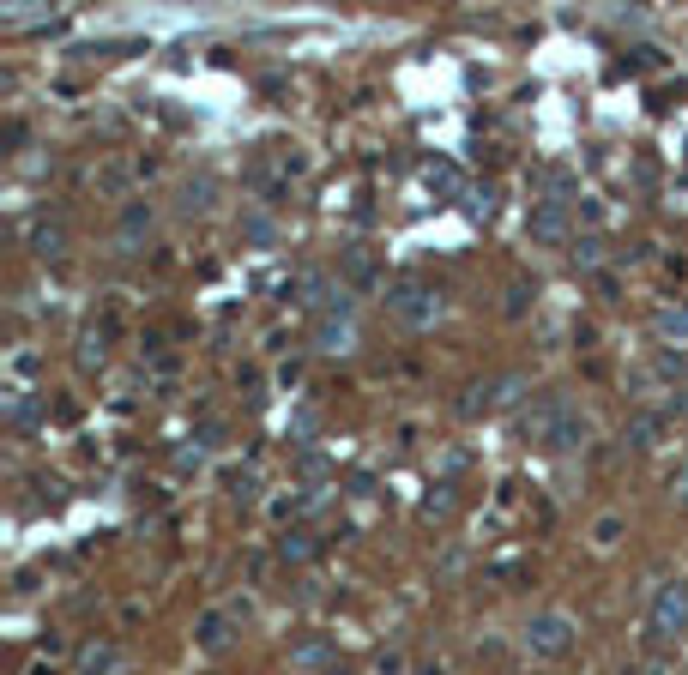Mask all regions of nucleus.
Returning <instances> with one entry per match:
<instances>
[{
	"mask_svg": "<svg viewBox=\"0 0 688 675\" xmlns=\"http://www.w3.org/2000/svg\"><path fill=\"white\" fill-rule=\"evenodd\" d=\"M357 302H350V290H339V296L321 308V326H314V350L321 356H344V350H357Z\"/></svg>",
	"mask_w": 688,
	"mask_h": 675,
	"instance_id": "1",
	"label": "nucleus"
},
{
	"mask_svg": "<svg viewBox=\"0 0 688 675\" xmlns=\"http://www.w3.org/2000/svg\"><path fill=\"white\" fill-rule=\"evenodd\" d=\"M386 314L423 332V326H435V314H441V296H435L423 278H399V284H386Z\"/></svg>",
	"mask_w": 688,
	"mask_h": 675,
	"instance_id": "2",
	"label": "nucleus"
},
{
	"mask_svg": "<svg viewBox=\"0 0 688 675\" xmlns=\"http://www.w3.org/2000/svg\"><path fill=\"white\" fill-rule=\"evenodd\" d=\"M688 627V585L683 579H670V585H658L647 603V634L652 639H676Z\"/></svg>",
	"mask_w": 688,
	"mask_h": 675,
	"instance_id": "3",
	"label": "nucleus"
},
{
	"mask_svg": "<svg viewBox=\"0 0 688 675\" xmlns=\"http://www.w3.org/2000/svg\"><path fill=\"white\" fill-rule=\"evenodd\" d=\"M526 652L531 657H567L574 652V616H562V609L531 616L526 621Z\"/></svg>",
	"mask_w": 688,
	"mask_h": 675,
	"instance_id": "4",
	"label": "nucleus"
},
{
	"mask_svg": "<svg viewBox=\"0 0 688 675\" xmlns=\"http://www.w3.org/2000/svg\"><path fill=\"white\" fill-rule=\"evenodd\" d=\"M567 410H574V398H567V392H544L526 417H520V428H526V440H544V446H549V435H556V422H562Z\"/></svg>",
	"mask_w": 688,
	"mask_h": 675,
	"instance_id": "5",
	"label": "nucleus"
},
{
	"mask_svg": "<svg viewBox=\"0 0 688 675\" xmlns=\"http://www.w3.org/2000/svg\"><path fill=\"white\" fill-rule=\"evenodd\" d=\"M531 241H544V248H556V241H567V199H538L526 218Z\"/></svg>",
	"mask_w": 688,
	"mask_h": 675,
	"instance_id": "6",
	"label": "nucleus"
},
{
	"mask_svg": "<svg viewBox=\"0 0 688 675\" xmlns=\"http://www.w3.org/2000/svg\"><path fill=\"white\" fill-rule=\"evenodd\" d=\"M145 236H151V205L133 199V205L122 212V223H115V254H140Z\"/></svg>",
	"mask_w": 688,
	"mask_h": 675,
	"instance_id": "7",
	"label": "nucleus"
},
{
	"mask_svg": "<svg viewBox=\"0 0 688 675\" xmlns=\"http://www.w3.org/2000/svg\"><path fill=\"white\" fill-rule=\"evenodd\" d=\"M592 440V417L586 410H567L562 422H556V435H549V453H580Z\"/></svg>",
	"mask_w": 688,
	"mask_h": 675,
	"instance_id": "8",
	"label": "nucleus"
},
{
	"mask_svg": "<svg viewBox=\"0 0 688 675\" xmlns=\"http://www.w3.org/2000/svg\"><path fill=\"white\" fill-rule=\"evenodd\" d=\"M658 435H665V410H640V417H628V422H622V440L634 446V453L658 446Z\"/></svg>",
	"mask_w": 688,
	"mask_h": 675,
	"instance_id": "9",
	"label": "nucleus"
},
{
	"mask_svg": "<svg viewBox=\"0 0 688 675\" xmlns=\"http://www.w3.org/2000/svg\"><path fill=\"white\" fill-rule=\"evenodd\" d=\"M127 657L115 652V645H91V652H79V675H115Z\"/></svg>",
	"mask_w": 688,
	"mask_h": 675,
	"instance_id": "10",
	"label": "nucleus"
},
{
	"mask_svg": "<svg viewBox=\"0 0 688 675\" xmlns=\"http://www.w3.org/2000/svg\"><path fill=\"white\" fill-rule=\"evenodd\" d=\"M6 417L19 422V428H31V422L42 417V404H37V392H31V386H13V392H6Z\"/></svg>",
	"mask_w": 688,
	"mask_h": 675,
	"instance_id": "11",
	"label": "nucleus"
},
{
	"mask_svg": "<svg viewBox=\"0 0 688 675\" xmlns=\"http://www.w3.org/2000/svg\"><path fill=\"white\" fill-rule=\"evenodd\" d=\"M200 645L205 652H223V645H230V616H223V609L200 616Z\"/></svg>",
	"mask_w": 688,
	"mask_h": 675,
	"instance_id": "12",
	"label": "nucleus"
},
{
	"mask_svg": "<svg viewBox=\"0 0 688 675\" xmlns=\"http://www.w3.org/2000/svg\"><path fill=\"white\" fill-rule=\"evenodd\" d=\"M212 194H218V181H212V176H194L182 187V212H212Z\"/></svg>",
	"mask_w": 688,
	"mask_h": 675,
	"instance_id": "13",
	"label": "nucleus"
},
{
	"mask_svg": "<svg viewBox=\"0 0 688 675\" xmlns=\"http://www.w3.org/2000/svg\"><path fill=\"white\" fill-rule=\"evenodd\" d=\"M495 404H502V398H495V380H484V386H471V392L459 398V417H484Z\"/></svg>",
	"mask_w": 688,
	"mask_h": 675,
	"instance_id": "14",
	"label": "nucleus"
},
{
	"mask_svg": "<svg viewBox=\"0 0 688 675\" xmlns=\"http://www.w3.org/2000/svg\"><path fill=\"white\" fill-rule=\"evenodd\" d=\"M658 338L665 344H688V308H665L658 314Z\"/></svg>",
	"mask_w": 688,
	"mask_h": 675,
	"instance_id": "15",
	"label": "nucleus"
},
{
	"mask_svg": "<svg viewBox=\"0 0 688 675\" xmlns=\"http://www.w3.org/2000/svg\"><path fill=\"white\" fill-rule=\"evenodd\" d=\"M574 266H580V272H598V266H604V236H580L574 241Z\"/></svg>",
	"mask_w": 688,
	"mask_h": 675,
	"instance_id": "16",
	"label": "nucleus"
},
{
	"mask_svg": "<svg viewBox=\"0 0 688 675\" xmlns=\"http://www.w3.org/2000/svg\"><path fill=\"white\" fill-rule=\"evenodd\" d=\"M242 230H248L254 241H260V248H272V241H278V223L266 218V212H248V218H242Z\"/></svg>",
	"mask_w": 688,
	"mask_h": 675,
	"instance_id": "17",
	"label": "nucleus"
},
{
	"mask_svg": "<svg viewBox=\"0 0 688 675\" xmlns=\"http://www.w3.org/2000/svg\"><path fill=\"white\" fill-rule=\"evenodd\" d=\"M278 549H284V561H308V555H314V543H308L303 531H290V536L278 543Z\"/></svg>",
	"mask_w": 688,
	"mask_h": 675,
	"instance_id": "18",
	"label": "nucleus"
},
{
	"mask_svg": "<svg viewBox=\"0 0 688 675\" xmlns=\"http://www.w3.org/2000/svg\"><path fill=\"white\" fill-rule=\"evenodd\" d=\"M616 536H622V518H616V513H610V518H598V531H592V543H598V549H610Z\"/></svg>",
	"mask_w": 688,
	"mask_h": 675,
	"instance_id": "19",
	"label": "nucleus"
},
{
	"mask_svg": "<svg viewBox=\"0 0 688 675\" xmlns=\"http://www.w3.org/2000/svg\"><path fill=\"white\" fill-rule=\"evenodd\" d=\"M520 392H526V374H502L495 380V398H502V404H513Z\"/></svg>",
	"mask_w": 688,
	"mask_h": 675,
	"instance_id": "20",
	"label": "nucleus"
},
{
	"mask_svg": "<svg viewBox=\"0 0 688 675\" xmlns=\"http://www.w3.org/2000/svg\"><path fill=\"white\" fill-rule=\"evenodd\" d=\"M326 657H332V645H326V639H308L303 652H296V663H308V670H314V663H326Z\"/></svg>",
	"mask_w": 688,
	"mask_h": 675,
	"instance_id": "21",
	"label": "nucleus"
},
{
	"mask_svg": "<svg viewBox=\"0 0 688 675\" xmlns=\"http://www.w3.org/2000/svg\"><path fill=\"white\" fill-rule=\"evenodd\" d=\"M665 417H688V386H670L665 392Z\"/></svg>",
	"mask_w": 688,
	"mask_h": 675,
	"instance_id": "22",
	"label": "nucleus"
},
{
	"mask_svg": "<svg viewBox=\"0 0 688 675\" xmlns=\"http://www.w3.org/2000/svg\"><path fill=\"white\" fill-rule=\"evenodd\" d=\"M526 302H531V284H513V290H507V314L520 320V314H526Z\"/></svg>",
	"mask_w": 688,
	"mask_h": 675,
	"instance_id": "23",
	"label": "nucleus"
},
{
	"mask_svg": "<svg viewBox=\"0 0 688 675\" xmlns=\"http://www.w3.org/2000/svg\"><path fill=\"white\" fill-rule=\"evenodd\" d=\"M429 187H441V194H453V187H459V169H447V163H441V169H429Z\"/></svg>",
	"mask_w": 688,
	"mask_h": 675,
	"instance_id": "24",
	"label": "nucleus"
},
{
	"mask_svg": "<svg viewBox=\"0 0 688 675\" xmlns=\"http://www.w3.org/2000/svg\"><path fill=\"white\" fill-rule=\"evenodd\" d=\"M290 435H296V440H314V410H296V417H290Z\"/></svg>",
	"mask_w": 688,
	"mask_h": 675,
	"instance_id": "25",
	"label": "nucleus"
},
{
	"mask_svg": "<svg viewBox=\"0 0 688 675\" xmlns=\"http://www.w3.org/2000/svg\"><path fill=\"white\" fill-rule=\"evenodd\" d=\"M176 464H182V471H200V464H205V446H182V453H176Z\"/></svg>",
	"mask_w": 688,
	"mask_h": 675,
	"instance_id": "26",
	"label": "nucleus"
},
{
	"mask_svg": "<svg viewBox=\"0 0 688 675\" xmlns=\"http://www.w3.org/2000/svg\"><path fill=\"white\" fill-rule=\"evenodd\" d=\"M230 495H236V500H254V495H260V482H254V477H236V482H230Z\"/></svg>",
	"mask_w": 688,
	"mask_h": 675,
	"instance_id": "27",
	"label": "nucleus"
}]
</instances>
